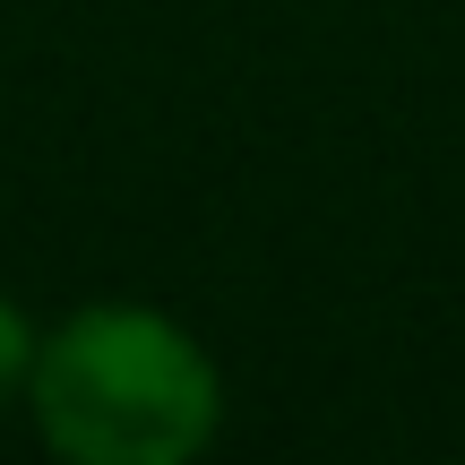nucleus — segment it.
<instances>
[{
  "instance_id": "f03ea898",
  "label": "nucleus",
  "mask_w": 465,
  "mask_h": 465,
  "mask_svg": "<svg viewBox=\"0 0 465 465\" xmlns=\"http://www.w3.org/2000/svg\"><path fill=\"white\" fill-rule=\"evenodd\" d=\"M35 345H44V319H35L17 293H0V414H9V405H26Z\"/></svg>"
},
{
  "instance_id": "f257e3e1",
  "label": "nucleus",
  "mask_w": 465,
  "mask_h": 465,
  "mask_svg": "<svg viewBox=\"0 0 465 465\" xmlns=\"http://www.w3.org/2000/svg\"><path fill=\"white\" fill-rule=\"evenodd\" d=\"M26 422L69 465H190L224 431V371L155 302H78L35 345Z\"/></svg>"
}]
</instances>
